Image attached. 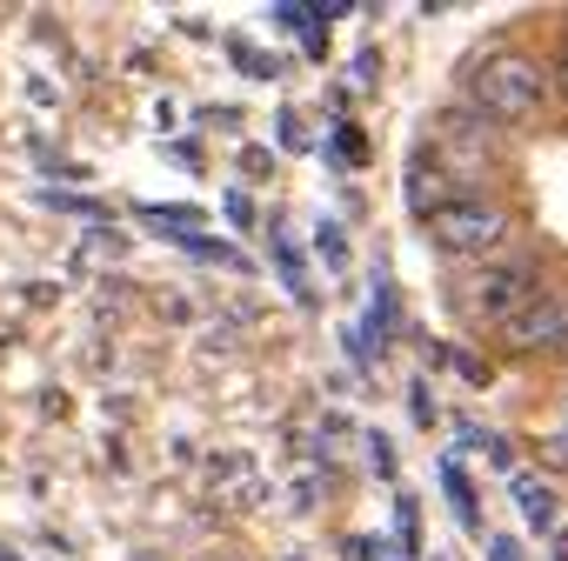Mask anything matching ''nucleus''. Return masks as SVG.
I'll use <instances>...</instances> for the list:
<instances>
[{
	"label": "nucleus",
	"mask_w": 568,
	"mask_h": 561,
	"mask_svg": "<svg viewBox=\"0 0 568 561\" xmlns=\"http://www.w3.org/2000/svg\"><path fill=\"white\" fill-rule=\"evenodd\" d=\"M455 201V174H448V161L442 154H415L408 161V207L428 221L435 207H448Z\"/></svg>",
	"instance_id": "5"
},
{
	"label": "nucleus",
	"mask_w": 568,
	"mask_h": 561,
	"mask_svg": "<svg viewBox=\"0 0 568 561\" xmlns=\"http://www.w3.org/2000/svg\"><path fill=\"white\" fill-rule=\"evenodd\" d=\"M555 81H561V94H568V34L555 41Z\"/></svg>",
	"instance_id": "10"
},
{
	"label": "nucleus",
	"mask_w": 568,
	"mask_h": 561,
	"mask_svg": "<svg viewBox=\"0 0 568 561\" xmlns=\"http://www.w3.org/2000/svg\"><path fill=\"white\" fill-rule=\"evenodd\" d=\"M541 468H555V475H568V421H561L555 435H541Z\"/></svg>",
	"instance_id": "8"
},
{
	"label": "nucleus",
	"mask_w": 568,
	"mask_h": 561,
	"mask_svg": "<svg viewBox=\"0 0 568 561\" xmlns=\"http://www.w3.org/2000/svg\"><path fill=\"white\" fill-rule=\"evenodd\" d=\"M515 501H521V514H528L535 528H548V521H555V494H548L535 475H515Z\"/></svg>",
	"instance_id": "6"
},
{
	"label": "nucleus",
	"mask_w": 568,
	"mask_h": 561,
	"mask_svg": "<svg viewBox=\"0 0 568 561\" xmlns=\"http://www.w3.org/2000/svg\"><path fill=\"white\" fill-rule=\"evenodd\" d=\"M442 481H448V501H455V514H462V521L475 528V494H468V475H462V468L448 461V468H442Z\"/></svg>",
	"instance_id": "7"
},
{
	"label": "nucleus",
	"mask_w": 568,
	"mask_h": 561,
	"mask_svg": "<svg viewBox=\"0 0 568 561\" xmlns=\"http://www.w3.org/2000/svg\"><path fill=\"white\" fill-rule=\"evenodd\" d=\"M462 94H468V114L488 121V128H528L548 114V68L521 48H481L468 68H462Z\"/></svg>",
	"instance_id": "1"
},
{
	"label": "nucleus",
	"mask_w": 568,
	"mask_h": 561,
	"mask_svg": "<svg viewBox=\"0 0 568 561\" xmlns=\"http://www.w3.org/2000/svg\"><path fill=\"white\" fill-rule=\"evenodd\" d=\"M495 348L501 355H515V361H541V355H568V288H548L495 335Z\"/></svg>",
	"instance_id": "4"
},
{
	"label": "nucleus",
	"mask_w": 568,
	"mask_h": 561,
	"mask_svg": "<svg viewBox=\"0 0 568 561\" xmlns=\"http://www.w3.org/2000/svg\"><path fill=\"white\" fill-rule=\"evenodd\" d=\"M148 214H154V221H161V227H194V221H201V214H194V207H148Z\"/></svg>",
	"instance_id": "9"
},
{
	"label": "nucleus",
	"mask_w": 568,
	"mask_h": 561,
	"mask_svg": "<svg viewBox=\"0 0 568 561\" xmlns=\"http://www.w3.org/2000/svg\"><path fill=\"white\" fill-rule=\"evenodd\" d=\"M548 288V267H541V254H495V261H481L475 274H462V288H455V308H462V322L468 328H481V335H501L535 295Z\"/></svg>",
	"instance_id": "2"
},
{
	"label": "nucleus",
	"mask_w": 568,
	"mask_h": 561,
	"mask_svg": "<svg viewBox=\"0 0 568 561\" xmlns=\"http://www.w3.org/2000/svg\"><path fill=\"white\" fill-rule=\"evenodd\" d=\"M422 234H428V247H442L448 261H495L501 247H508V234H515V214L501 207V201H488V194H455L448 207H435L428 221H422Z\"/></svg>",
	"instance_id": "3"
}]
</instances>
